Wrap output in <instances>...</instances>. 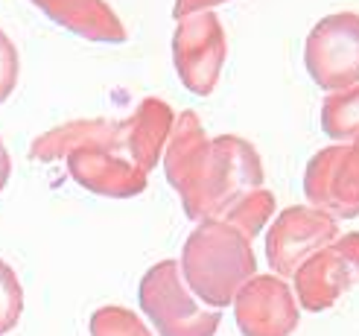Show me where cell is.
Instances as JSON below:
<instances>
[{
	"instance_id": "cell-17",
	"label": "cell",
	"mask_w": 359,
	"mask_h": 336,
	"mask_svg": "<svg viewBox=\"0 0 359 336\" xmlns=\"http://www.w3.org/2000/svg\"><path fill=\"white\" fill-rule=\"evenodd\" d=\"M24 313V287L18 281L15 269L0 257V336L15 330Z\"/></svg>"
},
{
	"instance_id": "cell-1",
	"label": "cell",
	"mask_w": 359,
	"mask_h": 336,
	"mask_svg": "<svg viewBox=\"0 0 359 336\" xmlns=\"http://www.w3.org/2000/svg\"><path fill=\"white\" fill-rule=\"evenodd\" d=\"M170 187L190 220H222L251 190L263 187L257 149L237 135L208 137L193 112L178 114L164 147Z\"/></svg>"
},
{
	"instance_id": "cell-12",
	"label": "cell",
	"mask_w": 359,
	"mask_h": 336,
	"mask_svg": "<svg viewBox=\"0 0 359 336\" xmlns=\"http://www.w3.org/2000/svg\"><path fill=\"white\" fill-rule=\"evenodd\" d=\"M29 4L44 12V18H50L53 24L65 27L85 41L123 44L129 39L120 15L105 0H29Z\"/></svg>"
},
{
	"instance_id": "cell-6",
	"label": "cell",
	"mask_w": 359,
	"mask_h": 336,
	"mask_svg": "<svg viewBox=\"0 0 359 336\" xmlns=\"http://www.w3.org/2000/svg\"><path fill=\"white\" fill-rule=\"evenodd\" d=\"M295 302L321 313L333 307L359 281V231L342 234L295 269Z\"/></svg>"
},
{
	"instance_id": "cell-7",
	"label": "cell",
	"mask_w": 359,
	"mask_h": 336,
	"mask_svg": "<svg viewBox=\"0 0 359 336\" xmlns=\"http://www.w3.org/2000/svg\"><path fill=\"white\" fill-rule=\"evenodd\" d=\"M304 196L339 220L359 217V137L318 149L304 173Z\"/></svg>"
},
{
	"instance_id": "cell-5",
	"label": "cell",
	"mask_w": 359,
	"mask_h": 336,
	"mask_svg": "<svg viewBox=\"0 0 359 336\" xmlns=\"http://www.w3.org/2000/svg\"><path fill=\"white\" fill-rule=\"evenodd\" d=\"M225 29L219 24L217 12H196L187 18H178V27L172 32V62L178 70V79L196 97L213 94L219 85L222 65H225Z\"/></svg>"
},
{
	"instance_id": "cell-2",
	"label": "cell",
	"mask_w": 359,
	"mask_h": 336,
	"mask_svg": "<svg viewBox=\"0 0 359 336\" xmlns=\"http://www.w3.org/2000/svg\"><path fill=\"white\" fill-rule=\"evenodd\" d=\"M178 267L190 293L213 310L231 304L245 281L257 275L251 240L225 220H202L196 225Z\"/></svg>"
},
{
	"instance_id": "cell-13",
	"label": "cell",
	"mask_w": 359,
	"mask_h": 336,
	"mask_svg": "<svg viewBox=\"0 0 359 336\" xmlns=\"http://www.w3.org/2000/svg\"><path fill=\"white\" fill-rule=\"evenodd\" d=\"M120 135H123V123L117 120H105V117L70 120L65 126H56L44 132L41 137H35L29 147V158L50 164L56 158H67L74 149H82V147H102V149L120 152Z\"/></svg>"
},
{
	"instance_id": "cell-15",
	"label": "cell",
	"mask_w": 359,
	"mask_h": 336,
	"mask_svg": "<svg viewBox=\"0 0 359 336\" xmlns=\"http://www.w3.org/2000/svg\"><path fill=\"white\" fill-rule=\"evenodd\" d=\"M272 214H275V193L257 187V190H251L248 196H243L222 220L231 222L234 228H240L248 240H255L266 228V222L272 220Z\"/></svg>"
},
{
	"instance_id": "cell-20",
	"label": "cell",
	"mask_w": 359,
	"mask_h": 336,
	"mask_svg": "<svg viewBox=\"0 0 359 336\" xmlns=\"http://www.w3.org/2000/svg\"><path fill=\"white\" fill-rule=\"evenodd\" d=\"M9 175H12V155H9L4 140H0V193H4V187L9 184Z\"/></svg>"
},
{
	"instance_id": "cell-9",
	"label": "cell",
	"mask_w": 359,
	"mask_h": 336,
	"mask_svg": "<svg viewBox=\"0 0 359 336\" xmlns=\"http://www.w3.org/2000/svg\"><path fill=\"white\" fill-rule=\"evenodd\" d=\"M231 304L243 336H290L301 319L295 293L278 275L248 278Z\"/></svg>"
},
{
	"instance_id": "cell-11",
	"label": "cell",
	"mask_w": 359,
	"mask_h": 336,
	"mask_svg": "<svg viewBox=\"0 0 359 336\" xmlns=\"http://www.w3.org/2000/svg\"><path fill=\"white\" fill-rule=\"evenodd\" d=\"M172 109L158 100L147 97L137 102V109L129 120H123V135H120V155H126L140 173H152V167L161 161L164 147L172 132Z\"/></svg>"
},
{
	"instance_id": "cell-19",
	"label": "cell",
	"mask_w": 359,
	"mask_h": 336,
	"mask_svg": "<svg viewBox=\"0 0 359 336\" xmlns=\"http://www.w3.org/2000/svg\"><path fill=\"white\" fill-rule=\"evenodd\" d=\"M219 4H228V0H175L172 18L178 21V18H187V15H196V12H208L213 6H219Z\"/></svg>"
},
{
	"instance_id": "cell-3",
	"label": "cell",
	"mask_w": 359,
	"mask_h": 336,
	"mask_svg": "<svg viewBox=\"0 0 359 336\" xmlns=\"http://www.w3.org/2000/svg\"><path fill=\"white\" fill-rule=\"evenodd\" d=\"M140 307L161 336H213L222 316L202 307L175 260H161L140 278Z\"/></svg>"
},
{
	"instance_id": "cell-8",
	"label": "cell",
	"mask_w": 359,
	"mask_h": 336,
	"mask_svg": "<svg viewBox=\"0 0 359 336\" xmlns=\"http://www.w3.org/2000/svg\"><path fill=\"white\" fill-rule=\"evenodd\" d=\"M339 237L336 217L313 205H292L266 231V260L278 275H295L307 257Z\"/></svg>"
},
{
	"instance_id": "cell-14",
	"label": "cell",
	"mask_w": 359,
	"mask_h": 336,
	"mask_svg": "<svg viewBox=\"0 0 359 336\" xmlns=\"http://www.w3.org/2000/svg\"><path fill=\"white\" fill-rule=\"evenodd\" d=\"M321 129L336 144L359 137V85L325 97V102H321Z\"/></svg>"
},
{
	"instance_id": "cell-16",
	"label": "cell",
	"mask_w": 359,
	"mask_h": 336,
	"mask_svg": "<svg viewBox=\"0 0 359 336\" xmlns=\"http://www.w3.org/2000/svg\"><path fill=\"white\" fill-rule=\"evenodd\" d=\"M91 336H152L137 313L120 304H105L91 316Z\"/></svg>"
},
{
	"instance_id": "cell-10",
	"label": "cell",
	"mask_w": 359,
	"mask_h": 336,
	"mask_svg": "<svg viewBox=\"0 0 359 336\" xmlns=\"http://www.w3.org/2000/svg\"><path fill=\"white\" fill-rule=\"evenodd\" d=\"M67 173L85 190L109 199H132L147 190V173H140L126 155L102 147L74 149L67 155Z\"/></svg>"
},
{
	"instance_id": "cell-18",
	"label": "cell",
	"mask_w": 359,
	"mask_h": 336,
	"mask_svg": "<svg viewBox=\"0 0 359 336\" xmlns=\"http://www.w3.org/2000/svg\"><path fill=\"white\" fill-rule=\"evenodd\" d=\"M18 74H21V59H18V47L9 35L0 29V105H4L15 85H18Z\"/></svg>"
},
{
	"instance_id": "cell-4",
	"label": "cell",
	"mask_w": 359,
	"mask_h": 336,
	"mask_svg": "<svg viewBox=\"0 0 359 336\" xmlns=\"http://www.w3.org/2000/svg\"><path fill=\"white\" fill-rule=\"evenodd\" d=\"M304 67L327 94L359 85V12H333L310 29Z\"/></svg>"
}]
</instances>
